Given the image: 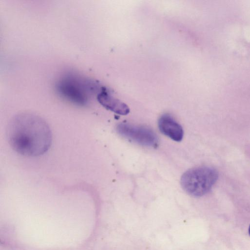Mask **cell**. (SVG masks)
I'll return each instance as SVG.
<instances>
[{
	"label": "cell",
	"mask_w": 250,
	"mask_h": 250,
	"mask_svg": "<svg viewBox=\"0 0 250 250\" xmlns=\"http://www.w3.org/2000/svg\"><path fill=\"white\" fill-rule=\"evenodd\" d=\"M249 233L250 236V227H249Z\"/></svg>",
	"instance_id": "8992f818"
},
{
	"label": "cell",
	"mask_w": 250,
	"mask_h": 250,
	"mask_svg": "<svg viewBox=\"0 0 250 250\" xmlns=\"http://www.w3.org/2000/svg\"><path fill=\"white\" fill-rule=\"evenodd\" d=\"M218 178V172L208 166L191 168L183 174L181 179L183 188L189 194L201 197L210 191Z\"/></svg>",
	"instance_id": "7a4b0ae2"
},
{
	"label": "cell",
	"mask_w": 250,
	"mask_h": 250,
	"mask_svg": "<svg viewBox=\"0 0 250 250\" xmlns=\"http://www.w3.org/2000/svg\"><path fill=\"white\" fill-rule=\"evenodd\" d=\"M158 126L161 132L172 140L181 141L184 135L183 129L173 118L168 114L162 115L158 120Z\"/></svg>",
	"instance_id": "277c9868"
},
{
	"label": "cell",
	"mask_w": 250,
	"mask_h": 250,
	"mask_svg": "<svg viewBox=\"0 0 250 250\" xmlns=\"http://www.w3.org/2000/svg\"><path fill=\"white\" fill-rule=\"evenodd\" d=\"M6 136L15 151L30 157L39 156L47 151L52 138L47 123L39 116L27 112L19 113L10 120Z\"/></svg>",
	"instance_id": "6da1fadb"
},
{
	"label": "cell",
	"mask_w": 250,
	"mask_h": 250,
	"mask_svg": "<svg viewBox=\"0 0 250 250\" xmlns=\"http://www.w3.org/2000/svg\"><path fill=\"white\" fill-rule=\"evenodd\" d=\"M117 130L121 135L145 146H155L158 143L156 135L147 127L124 123L118 125Z\"/></svg>",
	"instance_id": "3957f363"
},
{
	"label": "cell",
	"mask_w": 250,
	"mask_h": 250,
	"mask_svg": "<svg viewBox=\"0 0 250 250\" xmlns=\"http://www.w3.org/2000/svg\"><path fill=\"white\" fill-rule=\"evenodd\" d=\"M97 100L105 108L118 114L125 115L129 112L128 106L113 97L105 87H101L97 94Z\"/></svg>",
	"instance_id": "5b68a950"
}]
</instances>
